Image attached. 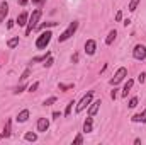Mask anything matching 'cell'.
Listing matches in <instances>:
<instances>
[{
  "mask_svg": "<svg viewBox=\"0 0 146 145\" xmlns=\"http://www.w3.org/2000/svg\"><path fill=\"white\" fill-rule=\"evenodd\" d=\"M3 138H9L12 135V119H7L5 121V126H3Z\"/></svg>",
  "mask_w": 146,
  "mask_h": 145,
  "instance_id": "obj_16",
  "label": "cell"
},
{
  "mask_svg": "<svg viewBox=\"0 0 146 145\" xmlns=\"http://www.w3.org/2000/svg\"><path fill=\"white\" fill-rule=\"evenodd\" d=\"M51 38H53V33L49 31V29H42V33L37 36V39H36V48L37 50H44L49 43H51Z\"/></svg>",
  "mask_w": 146,
  "mask_h": 145,
  "instance_id": "obj_2",
  "label": "cell"
},
{
  "mask_svg": "<svg viewBox=\"0 0 146 145\" xmlns=\"http://www.w3.org/2000/svg\"><path fill=\"white\" fill-rule=\"evenodd\" d=\"M60 116H61V113H60V111H54V113H53V118H60Z\"/></svg>",
  "mask_w": 146,
  "mask_h": 145,
  "instance_id": "obj_39",
  "label": "cell"
},
{
  "mask_svg": "<svg viewBox=\"0 0 146 145\" xmlns=\"http://www.w3.org/2000/svg\"><path fill=\"white\" fill-rule=\"evenodd\" d=\"M53 63H54V60H53V56L49 55V56H48V58L44 60V63H42V65H44V68H49V67H51Z\"/></svg>",
  "mask_w": 146,
  "mask_h": 145,
  "instance_id": "obj_26",
  "label": "cell"
},
{
  "mask_svg": "<svg viewBox=\"0 0 146 145\" xmlns=\"http://www.w3.org/2000/svg\"><path fill=\"white\" fill-rule=\"evenodd\" d=\"M37 89H39V82H33V84L27 87V91H29V92H36Z\"/></svg>",
  "mask_w": 146,
  "mask_h": 145,
  "instance_id": "obj_28",
  "label": "cell"
},
{
  "mask_svg": "<svg viewBox=\"0 0 146 145\" xmlns=\"http://www.w3.org/2000/svg\"><path fill=\"white\" fill-rule=\"evenodd\" d=\"M48 128H49V119L48 118H37V123H36V130L39 133H44V132H48Z\"/></svg>",
  "mask_w": 146,
  "mask_h": 145,
  "instance_id": "obj_8",
  "label": "cell"
},
{
  "mask_svg": "<svg viewBox=\"0 0 146 145\" xmlns=\"http://www.w3.org/2000/svg\"><path fill=\"white\" fill-rule=\"evenodd\" d=\"M60 22H54V21H51V22H42V24H39L37 28H39V31H42V29H48V28H54V26H58Z\"/></svg>",
  "mask_w": 146,
  "mask_h": 145,
  "instance_id": "obj_19",
  "label": "cell"
},
{
  "mask_svg": "<svg viewBox=\"0 0 146 145\" xmlns=\"http://www.w3.org/2000/svg\"><path fill=\"white\" fill-rule=\"evenodd\" d=\"M75 104H76V101H75V99H72V101L66 104V109H65V116H70V114H72V109H73V106H75Z\"/></svg>",
  "mask_w": 146,
  "mask_h": 145,
  "instance_id": "obj_21",
  "label": "cell"
},
{
  "mask_svg": "<svg viewBox=\"0 0 146 145\" xmlns=\"http://www.w3.org/2000/svg\"><path fill=\"white\" fill-rule=\"evenodd\" d=\"M139 2H141V0H131V2H129V12H134V10L138 9Z\"/></svg>",
  "mask_w": 146,
  "mask_h": 145,
  "instance_id": "obj_23",
  "label": "cell"
},
{
  "mask_svg": "<svg viewBox=\"0 0 146 145\" xmlns=\"http://www.w3.org/2000/svg\"><path fill=\"white\" fill-rule=\"evenodd\" d=\"M131 121H133V123H146V108L143 109V113L134 114V116L131 118Z\"/></svg>",
  "mask_w": 146,
  "mask_h": 145,
  "instance_id": "obj_15",
  "label": "cell"
},
{
  "mask_svg": "<svg viewBox=\"0 0 146 145\" xmlns=\"http://www.w3.org/2000/svg\"><path fill=\"white\" fill-rule=\"evenodd\" d=\"M29 75H31V68H26V70L22 72V75H21V82H26V80L29 79Z\"/></svg>",
  "mask_w": 146,
  "mask_h": 145,
  "instance_id": "obj_25",
  "label": "cell"
},
{
  "mask_svg": "<svg viewBox=\"0 0 146 145\" xmlns=\"http://www.w3.org/2000/svg\"><path fill=\"white\" fill-rule=\"evenodd\" d=\"M17 44H19V36H14V38H10V39L7 41V46H9L10 50H14Z\"/></svg>",
  "mask_w": 146,
  "mask_h": 145,
  "instance_id": "obj_20",
  "label": "cell"
},
{
  "mask_svg": "<svg viewBox=\"0 0 146 145\" xmlns=\"http://www.w3.org/2000/svg\"><path fill=\"white\" fill-rule=\"evenodd\" d=\"M94 130V116H88L83 121V133H90Z\"/></svg>",
  "mask_w": 146,
  "mask_h": 145,
  "instance_id": "obj_12",
  "label": "cell"
},
{
  "mask_svg": "<svg viewBox=\"0 0 146 145\" xmlns=\"http://www.w3.org/2000/svg\"><path fill=\"white\" fill-rule=\"evenodd\" d=\"M133 84H134V80H133V79H127V82L124 84L122 92H121V96H122V97H127V94H129V92H131V89H133Z\"/></svg>",
  "mask_w": 146,
  "mask_h": 145,
  "instance_id": "obj_13",
  "label": "cell"
},
{
  "mask_svg": "<svg viewBox=\"0 0 146 145\" xmlns=\"http://www.w3.org/2000/svg\"><path fill=\"white\" fill-rule=\"evenodd\" d=\"M115 38H117V31H115V29H110L109 34H107V38H106V44H107V46H110V44L115 41Z\"/></svg>",
  "mask_w": 146,
  "mask_h": 145,
  "instance_id": "obj_17",
  "label": "cell"
},
{
  "mask_svg": "<svg viewBox=\"0 0 146 145\" xmlns=\"http://www.w3.org/2000/svg\"><path fill=\"white\" fill-rule=\"evenodd\" d=\"M94 101V91H88L78 103H76V106H75V111L76 113H82L83 109H87L88 106H90V103Z\"/></svg>",
  "mask_w": 146,
  "mask_h": 145,
  "instance_id": "obj_4",
  "label": "cell"
},
{
  "mask_svg": "<svg viewBox=\"0 0 146 145\" xmlns=\"http://www.w3.org/2000/svg\"><path fill=\"white\" fill-rule=\"evenodd\" d=\"M133 56H134V60H139V62L146 60V46L145 44H136L134 50H133Z\"/></svg>",
  "mask_w": 146,
  "mask_h": 145,
  "instance_id": "obj_6",
  "label": "cell"
},
{
  "mask_svg": "<svg viewBox=\"0 0 146 145\" xmlns=\"http://www.w3.org/2000/svg\"><path fill=\"white\" fill-rule=\"evenodd\" d=\"M24 89H26V85L22 84V85H19V87H15V91H14V94H21V92H22Z\"/></svg>",
  "mask_w": 146,
  "mask_h": 145,
  "instance_id": "obj_33",
  "label": "cell"
},
{
  "mask_svg": "<svg viewBox=\"0 0 146 145\" xmlns=\"http://www.w3.org/2000/svg\"><path fill=\"white\" fill-rule=\"evenodd\" d=\"M29 2H33L34 5H37V7H39V5H42V3H44L46 0H29Z\"/></svg>",
  "mask_w": 146,
  "mask_h": 145,
  "instance_id": "obj_35",
  "label": "cell"
},
{
  "mask_svg": "<svg viewBox=\"0 0 146 145\" xmlns=\"http://www.w3.org/2000/svg\"><path fill=\"white\" fill-rule=\"evenodd\" d=\"M7 15H9V3L3 0V2L0 3V22H5Z\"/></svg>",
  "mask_w": 146,
  "mask_h": 145,
  "instance_id": "obj_11",
  "label": "cell"
},
{
  "mask_svg": "<svg viewBox=\"0 0 146 145\" xmlns=\"http://www.w3.org/2000/svg\"><path fill=\"white\" fill-rule=\"evenodd\" d=\"M27 21H29V12H27V10H22V12L17 15V19H15V24H17L19 28H24V26L27 24Z\"/></svg>",
  "mask_w": 146,
  "mask_h": 145,
  "instance_id": "obj_9",
  "label": "cell"
},
{
  "mask_svg": "<svg viewBox=\"0 0 146 145\" xmlns=\"http://www.w3.org/2000/svg\"><path fill=\"white\" fill-rule=\"evenodd\" d=\"M58 89L60 91H70V89H73V84H58Z\"/></svg>",
  "mask_w": 146,
  "mask_h": 145,
  "instance_id": "obj_24",
  "label": "cell"
},
{
  "mask_svg": "<svg viewBox=\"0 0 146 145\" xmlns=\"http://www.w3.org/2000/svg\"><path fill=\"white\" fill-rule=\"evenodd\" d=\"M145 80H146V73L141 72L139 75H138V82H139V84H145Z\"/></svg>",
  "mask_w": 146,
  "mask_h": 145,
  "instance_id": "obj_31",
  "label": "cell"
},
{
  "mask_svg": "<svg viewBox=\"0 0 146 145\" xmlns=\"http://www.w3.org/2000/svg\"><path fill=\"white\" fill-rule=\"evenodd\" d=\"M122 21V10H117V14H115V22H121Z\"/></svg>",
  "mask_w": 146,
  "mask_h": 145,
  "instance_id": "obj_32",
  "label": "cell"
},
{
  "mask_svg": "<svg viewBox=\"0 0 146 145\" xmlns=\"http://www.w3.org/2000/svg\"><path fill=\"white\" fill-rule=\"evenodd\" d=\"M24 140H26V142H36L37 133H34V132H27V133L24 135Z\"/></svg>",
  "mask_w": 146,
  "mask_h": 145,
  "instance_id": "obj_18",
  "label": "cell"
},
{
  "mask_svg": "<svg viewBox=\"0 0 146 145\" xmlns=\"http://www.w3.org/2000/svg\"><path fill=\"white\" fill-rule=\"evenodd\" d=\"M100 104H102V101H100V99L92 101V103H90V106H88V116H95V114L99 113V109H100Z\"/></svg>",
  "mask_w": 146,
  "mask_h": 145,
  "instance_id": "obj_10",
  "label": "cell"
},
{
  "mask_svg": "<svg viewBox=\"0 0 146 145\" xmlns=\"http://www.w3.org/2000/svg\"><path fill=\"white\" fill-rule=\"evenodd\" d=\"M14 24H15V21H10V19H7V29H12V28H14Z\"/></svg>",
  "mask_w": 146,
  "mask_h": 145,
  "instance_id": "obj_34",
  "label": "cell"
},
{
  "mask_svg": "<svg viewBox=\"0 0 146 145\" xmlns=\"http://www.w3.org/2000/svg\"><path fill=\"white\" fill-rule=\"evenodd\" d=\"M72 62H73V63H76V62H78V53H75V55L72 56Z\"/></svg>",
  "mask_w": 146,
  "mask_h": 145,
  "instance_id": "obj_38",
  "label": "cell"
},
{
  "mask_svg": "<svg viewBox=\"0 0 146 145\" xmlns=\"http://www.w3.org/2000/svg\"><path fill=\"white\" fill-rule=\"evenodd\" d=\"M29 114H31V113H29V109H22V111L17 114V118H15V119H17V123H26V121L29 119Z\"/></svg>",
  "mask_w": 146,
  "mask_h": 145,
  "instance_id": "obj_14",
  "label": "cell"
},
{
  "mask_svg": "<svg viewBox=\"0 0 146 145\" xmlns=\"http://www.w3.org/2000/svg\"><path fill=\"white\" fill-rule=\"evenodd\" d=\"M54 103H56V97H54V96H51V97L44 99V103H42V104H44V106H51V104H54Z\"/></svg>",
  "mask_w": 146,
  "mask_h": 145,
  "instance_id": "obj_27",
  "label": "cell"
},
{
  "mask_svg": "<svg viewBox=\"0 0 146 145\" xmlns=\"http://www.w3.org/2000/svg\"><path fill=\"white\" fill-rule=\"evenodd\" d=\"M2 138H3V133H0V140H2Z\"/></svg>",
  "mask_w": 146,
  "mask_h": 145,
  "instance_id": "obj_40",
  "label": "cell"
},
{
  "mask_svg": "<svg viewBox=\"0 0 146 145\" xmlns=\"http://www.w3.org/2000/svg\"><path fill=\"white\" fill-rule=\"evenodd\" d=\"M39 19H41V9H34L33 14H29V21H27V24H26V36H31L33 29L37 28Z\"/></svg>",
  "mask_w": 146,
  "mask_h": 145,
  "instance_id": "obj_1",
  "label": "cell"
},
{
  "mask_svg": "<svg viewBox=\"0 0 146 145\" xmlns=\"http://www.w3.org/2000/svg\"><path fill=\"white\" fill-rule=\"evenodd\" d=\"M126 77H127V68H126V67H119V68H117V72L114 73V77L109 80V84L115 87V85H117V84H121Z\"/></svg>",
  "mask_w": 146,
  "mask_h": 145,
  "instance_id": "obj_5",
  "label": "cell"
},
{
  "mask_svg": "<svg viewBox=\"0 0 146 145\" xmlns=\"http://www.w3.org/2000/svg\"><path fill=\"white\" fill-rule=\"evenodd\" d=\"M115 97H117V89H114V91L110 92V99H112V101H115Z\"/></svg>",
  "mask_w": 146,
  "mask_h": 145,
  "instance_id": "obj_36",
  "label": "cell"
},
{
  "mask_svg": "<svg viewBox=\"0 0 146 145\" xmlns=\"http://www.w3.org/2000/svg\"><path fill=\"white\" fill-rule=\"evenodd\" d=\"M127 106H129V108H136V106H138V97H131L129 103H127Z\"/></svg>",
  "mask_w": 146,
  "mask_h": 145,
  "instance_id": "obj_29",
  "label": "cell"
},
{
  "mask_svg": "<svg viewBox=\"0 0 146 145\" xmlns=\"http://www.w3.org/2000/svg\"><path fill=\"white\" fill-rule=\"evenodd\" d=\"M17 3H19V5H22V7H26V5L29 3V0H17Z\"/></svg>",
  "mask_w": 146,
  "mask_h": 145,
  "instance_id": "obj_37",
  "label": "cell"
},
{
  "mask_svg": "<svg viewBox=\"0 0 146 145\" xmlns=\"http://www.w3.org/2000/svg\"><path fill=\"white\" fill-rule=\"evenodd\" d=\"M49 55H51V51H48V53H46V55H41V56H34V58H33V62H31V63H37V62H44V60H46V58H48V56H49Z\"/></svg>",
  "mask_w": 146,
  "mask_h": 145,
  "instance_id": "obj_22",
  "label": "cell"
},
{
  "mask_svg": "<svg viewBox=\"0 0 146 145\" xmlns=\"http://www.w3.org/2000/svg\"><path fill=\"white\" fill-rule=\"evenodd\" d=\"M80 144H83V137H82V135H76V137L73 138V145H80Z\"/></svg>",
  "mask_w": 146,
  "mask_h": 145,
  "instance_id": "obj_30",
  "label": "cell"
},
{
  "mask_svg": "<svg viewBox=\"0 0 146 145\" xmlns=\"http://www.w3.org/2000/svg\"><path fill=\"white\" fill-rule=\"evenodd\" d=\"M76 29H78V21H73V22H70V26L58 36V43H65V41H68L70 38L76 33Z\"/></svg>",
  "mask_w": 146,
  "mask_h": 145,
  "instance_id": "obj_3",
  "label": "cell"
},
{
  "mask_svg": "<svg viewBox=\"0 0 146 145\" xmlns=\"http://www.w3.org/2000/svg\"><path fill=\"white\" fill-rule=\"evenodd\" d=\"M95 51H97V41L95 39H87L85 41V53L88 56H92V55H95Z\"/></svg>",
  "mask_w": 146,
  "mask_h": 145,
  "instance_id": "obj_7",
  "label": "cell"
}]
</instances>
